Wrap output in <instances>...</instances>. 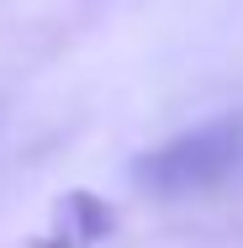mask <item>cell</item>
<instances>
[{
	"instance_id": "obj_1",
	"label": "cell",
	"mask_w": 243,
	"mask_h": 248,
	"mask_svg": "<svg viewBox=\"0 0 243 248\" xmlns=\"http://www.w3.org/2000/svg\"><path fill=\"white\" fill-rule=\"evenodd\" d=\"M243 169V111L201 122L191 132H180L175 143L143 153L132 164V180L153 196H201L227 185Z\"/></svg>"
},
{
	"instance_id": "obj_2",
	"label": "cell",
	"mask_w": 243,
	"mask_h": 248,
	"mask_svg": "<svg viewBox=\"0 0 243 248\" xmlns=\"http://www.w3.org/2000/svg\"><path fill=\"white\" fill-rule=\"evenodd\" d=\"M111 227H116V217H111V206L100 196L69 190V196L58 201V211H53L48 238H37L32 248H100L111 238Z\"/></svg>"
}]
</instances>
